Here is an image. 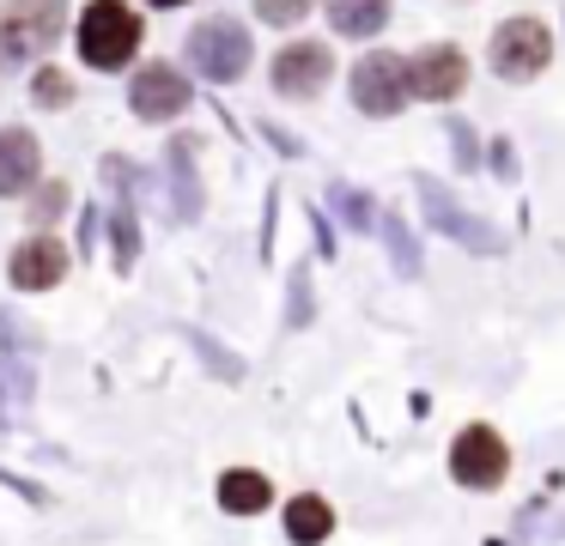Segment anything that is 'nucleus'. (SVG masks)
<instances>
[{"label":"nucleus","mask_w":565,"mask_h":546,"mask_svg":"<svg viewBox=\"0 0 565 546\" xmlns=\"http://www.w3.org/2000/svg\"><path fill=\"white\" fill-rule=\"evenodd\" d=\"M140 49V19L135 7H122V0H92L86 12H79V55L92 61V67H128Z\"/></svg>","instance_id":"f257e3e1"},{"label":"nucleus","mask_w":565,"mask_h":546,"mask_svg":"<svg viewBox=\"0 0 565 546\" xmlns=\"http://www.w3.org/2000/svg\"><path fill=\"white\" fill-rule=\"evenodd\" d=\"M62 31V0H13L0 12V67H19Z\"/></svg>","instance_id":"f03ea898"},{"label":"nucleus","mask_w":565,"mask_h":546,"mask_svg":"<svg viewBox=\"0 0 565 546\" xmlns=\"http://www.w3.org/2000/svg\"><path fill=\"white\" fill-rule=\"evenodd\" d=\"M407 97H414V79H407L402 55H365L353 67V104L365 109V116H395Z\"/></svg>","instance_id":"7ed1b4c3"},{"label":"nucleus","mask_w":565,"mask_h":546,"mask_svg":"<svg viewBox=\"0 0 565 546\" xmlns=\"http://www.w3.org/2000/svg\"><path fill=\"white\" fill-rule=\"evenodd\" d=\"M553 55V36L541 19H511L492 31V67L504 73V79H535L541 67H547Z\"/></svg>","instance_id":"20e7f679"},{"label":"nucleus","mask_w":565,"mask_h":546,"mask_svg":"<svg viewBox=\"0 0 565 546\" xmlns=\"http://www.w3.org/2000/svg\"><path fill=\"white\" fill-rule=\"evenodd\" d=\"M189 61H195L207 79H244L249 67V31L232 19H207L195 36H189Z\"/></svg>","instance_id":"39448f33"},{"label":"nucleus","mask_w":565,"mask_h":546,"mask_svg":"<svg viewBox=\"0 0 565 546\" xmlns=\"http://www.w3.org/2000/svg\"><path fill=\"white\" fill-rule=\"evenodd\" d=\"M504 468H511V449H504V437L492 431V425H468V431L456 437L450 473H456L462 485H499Z\"/></svg>","instance_id":"423d86ee"},{"label":"nucleus","mask_w":565,"mask_h":546,"mask_svg":"<svg viewBox=\"0 0 565 546\" xmlns=\"http://www.w3.org/2000/svg\"><path fill=\"white\" fill-rule=\"evenodd\" d=\"M407 79H414V97H431V104H450L468 85V55L450 43H431L407 61Z\"/></svg>","instance_id":"0eeeda50"},{"label":"nucleus","mask_w":565,"mask_h":546,"mask_svg":"<svg viewBox=\"0 0 565 546\" xmlns=\"http://www.w3.org/2000/svg\"><path fill=\"white\" fill-rule=\"evenodd\" d=\"M128 104H135V116H147V121H171V116L189 109V79L177 67H164V61H152V67L135 73Z\"/></svg>","instance_id":"6e6552de"},{"label":"nucleus","mask_w":565,"mask_h":546,"mask_svg":"<svg viewBox=\"0 0 565 546\" xmlns=\"http://www.w3.org/2000/svg\"><path fill=\"white\" fill-rule=\"evenodd\" d=\"M329 49L322 43H286L280 55H274V92L286 97H317L322 79H329Z\"/></svg>","instance_id":"1a4fd4ad"},{"label":"nucleus","mask_w":565,"mask_h":546,"mask_svg":"<svg viewBox=\"0 0 565 546\" xmlns=\"http://www.w3.org/2000/svg\"><path fill=\"white\" fill-rule=\"evenodd\" d=\"M13 286L19 291H43V286H55V279L67 274V249L55 237H31V243H19L13 249Z\"/></svg>","instance_id":"9d476101"},{"label":"nucleus","mask_w":565,"mask_h":546,"mask_svg":"<svg viewBox=\"0 0 565 546\" xmlns=\"http://www.w3.org/2000/svg\"><path fill=\"white\" fill-rule=\"evenodd\" d=\"M38 170H43L38 133H25V128H7V133H0V194L31 189V182H38Z\"/></svg>","instance_id":"9b49d317"},{"label":"nucleus","mask_w":565,"mask_h":546,"mask_svg":"<svg viewBox=\"0 0 565 546\" xmlns=\"http://www.w3.org/2000/svg\"><path fill=\"white\" fill-rule=\"evenodd\" d=\"M419 194H426V206H431V225H438V231H450V237H462L468 249H480V255H492V249H499V237H492L487 225H475V218H468L456 201H444V189H438V182H419Z\"/></svg>","instance_id":"f8f14e48"},{"label":"nucleus","mask_w":565,"mask_h":546,"mask_svg":"<svg viewBox=\"0 0 565 546\" xmlns=\"http://www.w3.org/2000/svg\"><path fill=\"white\" fill-rule=\"evenodd\" d=\"M329 19L341 36H377L390 19V0H329Z\"/></svg>","instance_id":"ddd939ff"},{"label":"nucleus","mask_w":565,"mask_h":546,"mask_svg":"<svg viewBox=\"0 0 565 546\" xmlns=\"http://www.w3.org/2000/svg\"><path fill=\"white\" fill-rule=\"evenodd\" d=\"M329 528H334V510L322 504V497H292V504H286V534H292L298 546L329 540Z\"/></svg>","instance_id":"4468645a"},{"label":"nucleus","mask_w":565,"mask_h":546,"mask_svg":"<svg viewBox=\"0 0 565 546\" xmlns=\"http://www.w3.org/2000/svg\"><path fill=\"white\" fill-rule=\"evenodd\" d=\"M268 480L262 473H249V468H237V473H225L220 480V504L232 510V516H256V510H268Z\"/></svg>","instance_id":"2eb2a0df"},{"label":"nucleus","mask_w":565,"mask_h":546,"mask_svg":"<svg viewBox=\"0 0 565 546\" xmlns=\"http://www.w3.org/2000/svg\"><path fill=\"white\" fill-rule=\"evenodd\" d=\"M256 12H262L268 24H298V19L310 12V0H256Z\"/></svg>","instance_id":"dca6fc26"},{"label":"nucleus","mask_w":565,"mask_h":546,"mask_svg":"<svg viewBox=\"0 0 565 546\" xmlns=\"http://www.w3.org/2000/svg\"><path fill=\"white\" fill-rule=\"evenodd\" d=\"M38 97L43 104H67V79L62 73H38Z\"/></svg>","instance_id":"f3484780"},{"label":"nucleus","mask_w":565,"mask_h":546,"mask_svg":"<svg viewBox=\"0 0 565 546\" xmlns=\"http://www.w3.org/2000/svg\"><path fill=\"white\" fill-rule=\"evenodd\" d=\"M334 201H341V213L353 218V225H371V201H365V194H347V189H341Z\"/></svg>","instance_id":"a211bd4d"},{"label":"nucleus","mask_w":565,"mask_h":546,"mask_svg":"<svg viewBox=\"0 0 565 546\" xmlns=\"http://www.w3.org/2000/svg\"><path fill=\"white\" fill-rule=\"evenodd\" d=\"M152 7H183V0H152Z\"/></svg>","instance_id":"6ab92c4d"}]
</instances>
